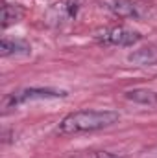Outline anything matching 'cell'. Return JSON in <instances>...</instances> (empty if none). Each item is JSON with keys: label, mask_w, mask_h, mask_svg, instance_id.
Here are the masks:
<instances>
[{"label": "cell", "mask_w": 157, "mask_h": 158, "mask_svg": "<svg viewBox=\"0 0 157 158\" xmlns=\"http://www.w3.org/2000/svg\"><path fill=\"white\" fill-rule=\"evenodd\" d=\"M102 4L107 11L120 19H141L146 13V7L133 0H104Z\"/></svg>", "instance_id": "277c9868"}, {"label": "cell", "mask_w": 157, "mask_h": 158, "mask_svg": "<svg viewBox=\"0 0 157 158\" xmlns=\"http://www.w3.org/2000/svg\"><path fill=\"white\" fill-rule=\"evenodd\" d=\"M56 98H67V90H57V88H39V86H32V88H20L17 92H11L6 99H4V109H15L26 101H34V99H56Z\"/></svg>", "instance_id": "3957f363"}, {"label": "cell", "mask_w": 157, "mask_h": 158, "mask_svg": "<svg viewBox=\"0 0 157 158\" xmlns=\"http://www.w3.org/2000/svg\"><path fill=\"white\" fill-rule=\"evenodd\" d=\"M24 17V9L19 4H4L2 7V28H9L17 22H20Z\"/></svg>", "instance_id": "ba28073f"}, {"label": "cell", "mask_w": 157, "mask_h": 158, "mask_svg": "<svg viewBox=\"0 0 157 158\" xmlns=\"http://www.w3.org/2000/svg\"><path fill=\"white\" fill-rule=\"evenodd\" d=\"M32 53V46L30 42L22 39H9V37H4L0 42V55L2 57H19V55H28Z\"/></svg>", "instance_id": "5b68a950"}, {"label": "cell", "mask_w": 157, "mask_h": 158, "mask_svg": "<svg viewBox=\"0 0 157 158\" xmlns=\"http://www.w3.org/2000/svg\"><path fill=\"white\" fill-rule=\"evenodd\" d=\"M91 158H120V156L113 155V153H109V151H96Z\"/></svg>", "instance_id": "9c48e42d"}, {"label": "cell", "mask_w": 157, "mask_h": 158, "mask_svg": "<svg viewBox=\"0 0 157 158\" xmlns=\"http://www.w3.org/2000/svg\"><path fill=\"white\" fill-rule=\"evenodd\" d=\"M142 35L137 30H131L128 26H111L105 30H100L96 33V40L104 46H118V48H129L141 42Z\"/></svg>", "instance_id": "7a4b0ae2"}, {"label": "cell", "mask_w": 157, "mask_h": 158, "mask_svg": "<svg viewBox=\"0 0 157 158\" xmlns=\"http://www.w3.org/2000/svg\"><path fill=\"white\" fill-rule=\"evenodd\" d=\"M118 119H120V114L117 110H92V109L74 110L59 121L56 132L59 136L96 132V131H102V129L115 125Z\"/></svg>", "instance_id": "6da1fadb"}, {"label": "cell", "mask_w": 157, "mask_h": 158, "mask_svg": "<svg viewBox=\"0 0 157 158\" xmlns=\"http://www.w3.org/2000/svg\"><path fill=\"white\" fill-rule=\"evenodd\" d=\"M128 61L137 66H155L157 64V50L154 46H146L128 53Z\"/></svg>", "instance_id": "8992f818"}, {"label": "cell", "mask_w": 157, "mask_h": 158, "mask_svg": "<svg viewBox=\"0 0 157 158\" xmlns=\"http://www.w3.org/2000/svg\"><path fill=\"white\" fill-rule=\"evenodd\" d=\"M126 99L133 101V103H139V105H146V107H155L157 105V92L155 90H150V88H133V90H128L124 94Z\"/></svg>", "instance_id": "52a82bcc"}]
</instances>
